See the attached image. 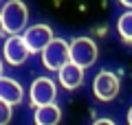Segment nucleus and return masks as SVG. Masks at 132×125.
Here are the masks:
<instances>
[{
    "instance_id": "dca6fc26",
    "label": "nucleus",
    "mask_w": 132,
    "mask_h": 125,
    "mask_svg": "<svg viewBox=\"0 0 132 125\" xmlns=\"http://www.w3.org/2000/svg\"><path fill=\"white\" fill-rule=\"evenodd\" d=\"M128 125H132V108L128 110Z\"/></svg>"
},
{
    "instance_id": "f03ea898",
    "label": "nucleus",
    "mask_w": 132,
    "mask_h": 125,
    "mask_svg": "<svg viewBox=\"0 0 132 125\" xmlns=\"http://www.w3.org/2000/svg\"><path fill=\"white\" fill-rule=\"evenodd\" d=\"M42 61L48 70H62L71 61V44L64 40H53L46 48L42 51Z\"/></svg>"
},
{
    "instance_id": "0eeeda50",
    "label": "nucleus",
    "mask_w": 132,
    "mask_h": 125,
    "mask_svg": "<svg viewBox=\"0 0 132 125\" xmlns=\"http://www.w3.org/2000/svg\"><path fill=\"white\" fill-rule=\"evenodd\" d=\"M2 53H5V59L9 61L11 66H20V64H24V59L31 55V51H29V46H27V42H24L22 35H11L9 40L5 42V48H2Z\"/></svg>"
},
{
    "instance_id": "ddd939ff",
    "label": "nucleus",
    "mask_w": 132,
    "mask_h": 125,
    "mask_svg": "<svg viewBox=\"0 0 132 125\" xmlns=\"http://www.w3.org/2000/svg\"><path fill=\"white\" fill-rule=\"evenodd\" d=\"M93 125H114V121H110V119H97Z\"/></svg>"
},
{
    "instance_id": "f3484780",
    "label": "nucleus",
    "mask_w": 132,
    "mask_h": 125,
    "mask_svg": "<svg viewBox=\"0 0 132 125\" xmlns=\"http://www.w3.org/2000/svg\"><path fill=\"white\" fill-rule=\"evenodd\" d=\"M0 79H2V61H0Z\"/></svg>"
},
{
    "instance_id": "1a4fd4ad",
    "label": "nucleus",
    "mask_w": 132,
    "mask_h": 125,
    "mask_svg": "<svg viewBox=\"0 0 132 125\" xmlns=\"http://www.w3.org/2000/svg\"><path fill=\"white\" fill-rule=\"evenodd\" d=\"M0 99L7 101V103H11V105L20 103L24 99L22 86H20L15 79H11V77H2V79H0Z\"/></svg>"
},
{
    "instance_id": "2eb2a0df",
    "label": "nucleus",
    "mask_w": 132,
    "mask_h": 125,
    "mask_svg": "<svg viewBox=\"0 0 132 125\" xmlns=\"http://www.w3.org/2000/svg\"><path fill=\"white\" fill-rule=\"evenodd\" d=\"M123 7H128V9H132V0H119Z\"/></svg>"
},
{
    "instance_id": "6e6552de",
    "label": "nucleus",
    "mask_w": 132,
    "mask_h": 125,
    "mask_svg": "<svg viewBox=\"0 0 132 125\" xmlns=\"http://www.w3.org/2000/svg\"><path fill=\"white\" fill-rule=\"evenodd\" d=\"M57 77H60L62 88L75 90V88H79L81 81H84V68L77 66V64H73V61H68L62 70H57Z\"/></svg>"
},
{
    "instance_id": "9d476101",
    "label": "nucleus",
    "mask_w": 132,
    "mask_h": 125,
    "mask_svg": "<svg viewBox=\"0 0 132 125\" xmlns=\"http://www.w3.org/2000/svg\"><path fill=\"white\" fill-rule=\"evenodd\" d=\"M60 119H62V110H60V105H55V103L35 108V114H33L35 125H57Z\"/></svg>"
},
{
    "instance_id": "4468645a",
    "label": "nucleus",
    "mask_w": 132,
    "mask_h": 125,
    "mask_svg": "<svg viewBox=\"0 0 132 125\" xmlns=\"http://www.w3.org/2000/svg\"><path fill=\"white\" fill-rule=\"evenodd\" d=\"M2 33H7V29H5V22H2V15H0V37H2Z\"/></svg>"
},
{
    "instance_id": "f257e3e1",
    "label": "nucleus",
    "mask_w": 132,
    "mask_h": 125,
    "mask_svg": "<svg viewBox=\"0 0 132 125\" xmlns=\"http://www.w3.org/2000/svg\"><path fill=\"white\" fill-rule=\"evenodd\" d=\"M0 15H2V22H5L7 33H9V35H18L24 29V24H27L29 11H27V7H24L22 0H9V2L2 7Z\"/></svg>"
},
{
    "instance_id": "9b49d317",
    "label": "nucleus",
    "mask_w": 132,
    "mask_h": 125,
    "mask_svg": "<svg viewBox=\"0 0 132 125\" xmlns=\"http://www.w3.org/2000/svg\"><path fill=\"white\" fill-rule=\"evenodd\" d=\"M117 31L126 42H132V11H128V13H123L121 18H119Z\"/></svg>"
},
{
    "instance_id": "f8f14e48",
    "label": "nucleus",
    "mask_w": 132,
    "mask_h": 125,
    "mask_svg": "<svg viewBox=\"0 0 132 125\" xmlns=\"http://www.w3.org/2000/svg\"><path fill=\"white\" fill-rule=\"evenodd\" d=\"M11 121V103L0 99V125H9Z\"/></svg>"
},
{
    "instance_id": "423d86ee",
    "label": "nucleus",
    "mask_w": 132,
    "mask_h": 125,
    "mask_svg": "<svg viewBox=\"0 0 132 125\" xmlns=\"http://www.w3.org/2000/svg\"><path fill=\"white\" fill-rule=\"evenodd\" d=\"M93 92L97 99L101 101H110V99L117 97L119 92V77L110 70H104V73H99L93 81Z\"/></svg>"
},
{
    "instance_id": "39448f33",
    "label": "nucleus",
    "mask_w": 132,
    "mask_h": 125,
    "mask_svg": "<svg viewBox=\"0 0 132 125\" xmlns=\"http://www.w3.org/2000/svg\"><path fill=\"white\" fill-rule=\"evenodd\" d=\"M24 42L31 53H42L44 48L51 44L55 37H53V31L48 24H35V26H29L27 33H24Z\"/></svg>"
},
{
    "instance_id": "20e7f679",
    "label": "nucleus",
    "mask_w": 132,
    "mask_h": 125,
    "mask_svg": "<svg viewBox=\"0 0 132 125\" xmlns=\"http://www.w3.org/2000/svg\"><path fill=\"white\" fill-rule=\"evenodd\" d=\"M55 94H57L55 83H53L48 77H38L31 83L29 99H31V105L40 108V105H51V103L55 101Z\"/></svg>"
},
{
    "instance_id": "7ed1b4c3",
    "label": "nucleus",
    "mask_w": 132,
    "mask_h": 125,
    "mask_svg": "<svg viewBox=\"0 0 132 125\" xmlns=\"http://www.w3.org/2000/svg\"><path fill=\"white\" fill-rule=\"evenodd\" d=\"M97 59V44L90 37H77L71 42V61L81 68H88Z\"/></svg>"
}]
</instances>
